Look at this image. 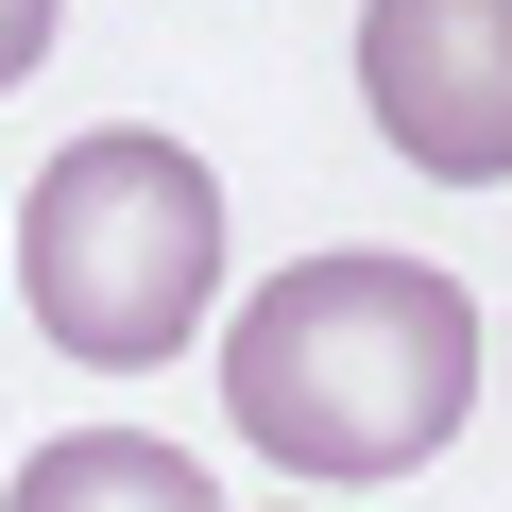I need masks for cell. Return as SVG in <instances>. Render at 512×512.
<instances>
[{"instance_id":"6da1fadb","label":"cell","mask_w":512,"mask_h":512,"mask_svg":"<svg viewBox=\"0 0 512 512\" xmlns=\"http://www.w3.org/2000/svg\"><path fill=\"white\" fill-rule=\"evenodd\" d=\"M222 410L291 478H410L478 410V308L427 256H291L274 291H239Z\"/></svg>"},{"instance_id":"7a4b0ae2","label":"cell","mask_w":512,"mask_h":512,"mask_svg":"<svg viewBox=\"0 0 512 512\" xmlns=\"http://www.w3.org/2000/svg\"><path fill=\"white\" fill-rule=\"evenodd\" d=\"M18 291L69 359L103 376H154L205 308H222V171L154 120H86L35 205H18Z\"/></svg>"},{"instance_id":"3957f363","label":"cell","mask_w":512,"mask_h":512,"mask_svg":"<svg viewBox=\"0 0 512 512\" xmlns=\"http://www.w3.org/2000/svg\"><path fill=\"white\" fill-rule=\"evenodd\" d=\"M359 103L427 188H512V0H359Z\"/></svg>"},{"instance_id":"277c9868","label":"cell","mask_w":512,"mask_h":512,"mask_svg":"<svg viewBox=\"0 0 512 512\" xmlns=\"http://www.w3.org/2000/svg\"><path fill=\"white\" fill-rule=\"evenodd\" d=\"M0 512H222V495H205V461L154 444V427H69V444L18 461V495H0Z\"/></svg>"},{"instance_id":"5b68a950","label":"cell","mask_w":512,"mask_h":512,"mask_svg":"<svg viewBox=\"0 0 512 512\" xmlns=\"http://www.w3.org/2000/svg\"><path fill=\"white\" fill-rule=\"evenodd\" d=\"M35 52H52V0H0V86H35Z\"/></svg>"}]
</instances>
